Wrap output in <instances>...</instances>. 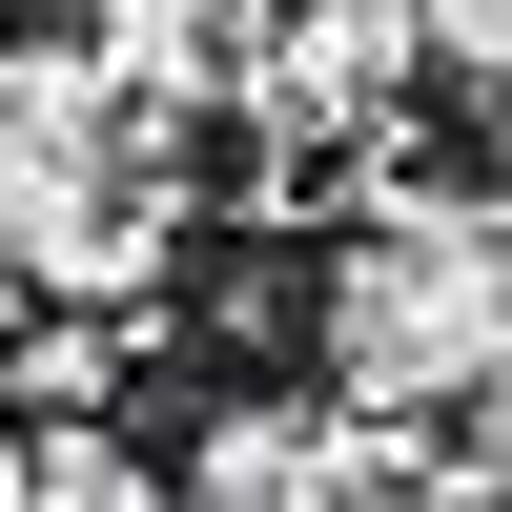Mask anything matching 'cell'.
<instances>
[{
	"mask_svg": "<svg viewBox=\"0 0 512 512\" xmlns=\"http://www.w3.org/2000/svg\"><path fill=\"white\" fill-rule=\"evenodd\" d=\"M308 369L349 410H390V431H451L472 390H512V267H492V205H431L390 164L369 185V226L328 246L308 287Z\"/></svg>",
	"mask_w": 512,
	"mask_h": 512,
	"instance_id": "6da1fadb",
	"label": "cell"
},
{
	"mask_svg": "<svg viewBox=\"0 0 512 512\" xmlns=\"http://www.w3.org/2000/svg\"><path fill=\"white\" fill-rule=\"evenodd\" d=\"M410 82H451L410 0H267L246 144H267V164H369V185H390V164H410Z\"/></svg>",
	"mask_w": 512,
	"mask_h": 512,
	"instance_id": "7a4b0ae2",
	"label": "cell"
},
{
	"mask_svg": "<svg viewBox=\"0 0 512 512\" xmlns=\"http://www.w3.org/2000/svg\"><path fill=\"white\" fill-rule=\"evenodd\" d=\"M82 62L123 82V123H144V144H185V123H246L267 0H82Z\"/></svg>",
	"mask_w": 512,
	"mask_h": 512,
	"instance_id": "3957f363",
	"label": "cell"
},
{
	"mask_svg": "<svg viewBox=\"0 0 512 512\" xmlns=\"http://www.w3.org/2000/svg\"><path fill=\"white\" fill-rule=\"evenodd\" d=\"M0 390H21L41 431H62V410L103 431V390H123V308H21V328H0Z\"/></svg>",
	"mask_w": 512,
	"mask_h": 512,
	"instance_id": "277c9868",
	"label": "cell"
},
{
	"mask_svg": "<svg viewBox=\"0 0 512 512\" xmlns=\"http://www.w3.org/2000/svg\"><path fill=\"white\" fill-rule=\"evenodd\" d=\"M21 512H185V492H164L123 431H41V492H21Z\"/></svg>",
	"mask_w": 512,
	"mask_h": 512,
	"instance_id": "5b68a950",
	"label": "cell"
},
{
	"mask_svg": "<svg viewBox=\"0 0 512 512\" xmlns=\"http://www.w3.org/2000/svg\"><path fill=\"white\" fill-rule=\"evenodd\" d=\"M410 21H431V62L472 82V103H512V0H410Z\"/></svg>",
	"mask_w": 512,
	"mask_h": 512,
	"instance_id": "8992f818",
	"label": "cell"
},
{
	"mask_svg": "<svg viewBox=\"0 0 512 512\" xmlns=\"http://www.w3.org/2000/svg\"><path fill=\"white\" fill-rule=\"evenodd\" d=\"M451 512H512V390L451 410Z\"/></svg>",
	"mask_w": 512,
	"mask_h": 512,
	"instance_id": "52a82bcc",
	"label": "cell"
},
{
	"mask_svg": "<svg viewBox=\"0 0 512 512\" xmlns=\"http://www.w3.org/2000/svg\"><path fill=\"white\" fill-rule=\"evenodd\" d=\"M369 512H451V472H410V492H369Z\"/></svg>",
	"mask_w": 512,
	"mask_h": 512,
	"instance_id": "ba28073f",
	"label": "cell"
},
{
	"mask_svg": "<svg viewBox=\"0 0 512 512\" xmlns=\"http://www.w3.org/2000/svg\"><path fill=\"white\" fill-rule=\"evenodd\" d=\"M492 267H512V164H492Z\"/></svg>",
	"mask_w": 512,
	"mask_h": 512,
	"instance_id": "9c48e42d",
	"label": "cell"
},
{
	"mask_svg": "<svg viewBox=\"0 0 512 512\" xmlns=\"http://www.w3.org/2000/svg\"><path fill=\"white\" fill-rule=\"evenodd\" d=\"M185 512H205V492H185Z\"/></svg>",
	"mask_w": 512,
	"mask_h": 512,
	"instance_id": "30bf717a",
	"label": "cell"
}]
</instances>
